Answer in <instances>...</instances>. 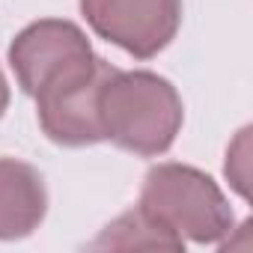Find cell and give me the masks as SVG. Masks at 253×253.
<instances>
[{
	"mask_svg": "<svg viewBox=\"0 0 253 253\" xmlns=\"http://www.w3.org/2000/svg\"><path fill=\"white\" fill-rule=\"evenodd\" d=\"M98 122L104 140L143 158L164 155L185 122L176 86L146 69H113L98 89Z\"/></svg>",
	"mask_w": 253,
	"mask_h": 253,
	"instance_id": "6da1fadb",
	"label": "cell"
},
{
	"mask_svg": "<svg viewBox=\"0 0 253 253\" xmlns=\"http://www.w3.org/2000/svg\"><path fill=\"white\" fill-rule=\"evenodd\" d=\"M155 223L176 232L182 241L220 244L232 232V209L211 176L188 164H158L146 173L140 203Z\"/></svg>",
	"mask_w": 253,
	"mask_h": 253,
	"instance_id": "7a4b0ae2",
	"label": "cell"
},
{
	"mask_svg": "<svg viewBox=\"0 0 253 253\" xmlns=\"http://www.w3.org/2000/svg\"><path fill=\"white\" fill-rule=\"evenodd\" d=\"M110 72L113 66L107 60L92 57L33 95L39 125L51 143L78 149L104 140L98 122V89Z\"/></svg>",
	"mask_w": 253,
	"mask_h": 253,
	"instance_id": "3957f363",
	"label": "cell"
},
{
	"mask_svg": "<svg viewBox=\"0 0 253 253\" xmlns=\"http://www.w3.org/2000/svg\"><path fill=\"white\" fill-rule=\"evenodd\" d=\"M81 12L98 39L152 60L179 33L182 0H81Z\"/></svg>",
	"mask_w": 253,
	"mask_h": 253,
	"instance_id": "277c9868",
	"label": "cell"
},
{
	"mask_svg": "<svg viewBox=\"0 0 253 253\" xmlns=\"http://www.w3.org/2000/svg\"><path fill=\"white\" fill-rule=\"evenodd\" d=\"M92 57L95 54L86 33L63 18L33 21L9 45V66L18 78V86L30 98Z\"/></svg>",
	"mask_w": 253,
	"mask_h": 253,
	"instance_id": "5b68a950",
	"label": "cell"
},
{
	"mask_svg": "<svg viewBox=\"0 0 253 253\" xmlns=\"http://www.w3.org/2000/svg\"><path fill=\"white\" fill-rule=\"evenodd\" d=\"M48 211L42 173L18 158H0V241L27 238Z\"/></svg>",
	"mask_w": 253,
	"mask_h": 253,
	"instance_id": "8992f818",
	"label": "cell"
},
{
	"mask_svg": "<svg viewBox=\"0 0 253 253\" xmlns=\"http://www.w3.org/2000/svg\"><path fill=\"white\" fill-rule=\"evenodd\" d=\"M92 247H167V250H182L185 241L155 223L143 209H131L110 220L101 235L92 241Z\"/></svg>",
	"mask_w": 253,
	"mask_h": 253,
	"instance_id": "52a82bcc",
	"label": "cell"
},
{
	"mask_svg": "<svg viewBox=\"0 0 253 253\" xmlns=\"http://www.w3.org/2000/svg\"><path fill=\"white\" fill-rule=\"evenodd\" d=\"M250 128H241L235 143L226 152V179L232 182V188L247 200L250 197Z\"/></svg>",
	"mask_w": 253,
	"mask_h": 253,
	"instance_id": "ba28073f",
	"label": "cell"
},
{
	"mask_svg": "<svg viewBox=\"0 0 253 253\" xmlns=\"http://www.w3.org/2000/svg\"><path fill=\"white\" fill-rule=\"evenodd\" d=\"M6 107H9V84L3 78V69H0V116L6 113Z\"/></svg>",
	"mask_w": 253,
	"mask_h": 253,
	"instance_id": "9c48e42d",
	"label": "cell"
}]
</instances>
